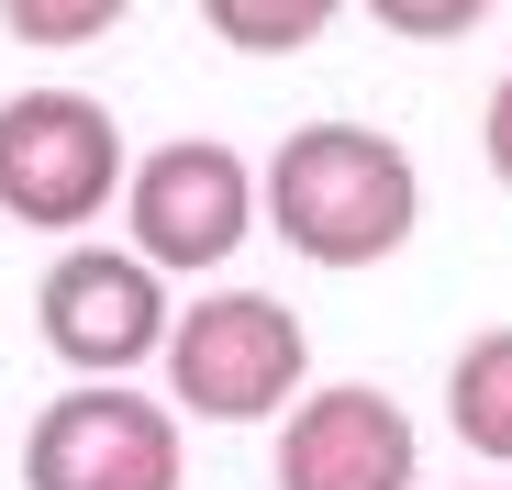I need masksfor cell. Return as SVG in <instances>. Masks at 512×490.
Segmentation results:
<instances>
[{
	"mask_svg": "<svg viewBox=\"0 0 512 490\" xmlns=\"http://www.w3.org/2000/svg\"><path fill=\"white\" fill-rule=\"evenodd\" d=\"M256 212H268L279 245L312 257V268H379L423 223V168L379 123H301V134H279L268 168H256Z\"/></svg>",
	"mask_w": 512,
	"mask_h": 490,
	"instance_id": "6da1fadb",
	"label": "cell"
},
{
	"mask_svg": "<svg viewBox=\"0 0 512 490\" xmlns=\"http://www.w3.org/2000/svg\"><path fill=\"white\" fill-rule=\"evenodd\" d=\"M167 413L190 424H268L279 401H301L312 379V335L301 312L268 301V290H212L167 323Z\"/></svg>",
	"mask_w": 512,
	"mask_h": 490,
	"instance_id": "7a4b0ae2",
	"label": "cell"
},
{
	"mask_svg": "<svg viewBox=\"0 0 512 490\" xmlns=\"http://www.w3.org/2000/svg\"><path fill=\"white\" fill-rule=\"evenodd\" d=\"M123 201V123L90 90H12L0 101V212L34 234H78Z\"/></svg>",
	"mask_w": 512,
	"mask_h": 490,
	"instance_id": "3957f363",
	"label": "cell"
},
{
	"mask_svg": "<svg viewBox=\"0 0 512 490\" xmlns=\"http://www.w3.org/2000/svg\"><path fill=\"white\" fill-rule=\"evenodd\" d=\"M123 223H134V257L167 279H201L223 268L234 245L256 234V168L223 134H167L156 156L123 168Z\"/></svg>",
	"mask_w": 512,
	"mask_h": 490,
	"instance_id": "277c9868",
	"label": "cell"
},
{
	"mask_svg": "<svg viewBox=\"0 0 512 490\" xmlns=\"http://www.w3.org/2000/svg\"><path fill=\"white\" fill-rule=\"evenodd\" d=\"M167 268H145L134 245H67L34 279V335L45 357H67L78 379H123L167 346Z\"/></svg>",
	"mask_w": 512,
	"mask_h": 490,
	"instance_id": "5b68a950",
	"label": "cell"
},
{
	"mask_svg": "<svg viewBox=\"0 0 512 490\" xmlns=\"http://www.w3.org/2000/svg\"><path fill=\"white\" fill-rule=\"evenodd\" d=\"M23 490H179V413L123 379H78L23 435Z\"/></svg>",
	"mask_w": 512,
	"mask_h": 490,
	"instance_id": "8992f818",
	"label": "cell"
},
{
	"mask_svg": "<svg viewBox=\"0 0 512 490\" xmlns=\"http://www.w3.org/2000/svg\"><path fill=\"white\" fill-rule=\"evenodd\" d=\"M412 468H423V435L368 379L301 390L279 413V490H412Z\"/></svg>",
	"mask_w": 512,
	"mask_h": 490,
	"instance_id": "52a82bcc",
	"label": "cell"
},
{
	"mask_svg": "<svg viewBox=\"0 0 512 490\" xmlns=\"http://www.w3.org/2000/svg\"><path fill=\"white\" fill-rule=\"evenodd\" d=\"M446 424H457L468 457L512 468V323H490V335L457 346V368H446Z\"/></svg>",
	"mask_w": 512,
	"mask_h": 490,
	"instance_id": "ba28073f",
	"label": "cell"
},
{
	"mask_svg": "<svg viewBox=\"0 0 512 490\" xmlns=\"http://www.w3.org/2000/svg\"><path fill=\"white\" fill-rule=\"evenodd\" d=\"M334 12H346V0H201V23L234 56H301V45L334 34Z\"/></svg>",
	"mask_w": 512,
	"mask_h": 490,
	"instance_id": "9c48e42d",
	"label": "cell"
},
{
	"mask_svg": "<svg viewBox=\"0 0 512 490\" xmlns=\"http://www.w3.org/2000/svg\"><path fill=\"white\" fill-rule=\"evenodd\" d=\"M123 12H134V0H0V34L45 45V56H78V45H101Z\"/></svg>",
	"mask_w": 512,
	"mask_h": 490,
	"instance_id": "30bf717a",
	"label": "cell"
},
{
	"mask_svg": "<svg viewBox=\"0 0 512 490\" xmlns=\"http://www.w3.org/2000/svg\"><path fill=\"white\" fill-rule=\"evenodd\" d=\"M490 12H501V0H368V23L401 34V45H468Z\"/></svg>",
	"mask_w": 512,
	"mask_h": 490,
	"instance_id": "8fae6325",
	"label": "cell"
},
{
	"mask_svg": "<svg viewBox=\"0 0 512 490\" xmlns=\"http://www.w3.org/2000/svg\"><path fill=\"white\" fill-rule=\"evenodd\" d=\"M479 156H490V179L512 190V78L490 90V112H479Z\"/></svg>",
	"mask_w": 512,
	"mask_h": 490,
	"instance_id": "7c38bea8",
	"label": "cell"
}]
</instances>
